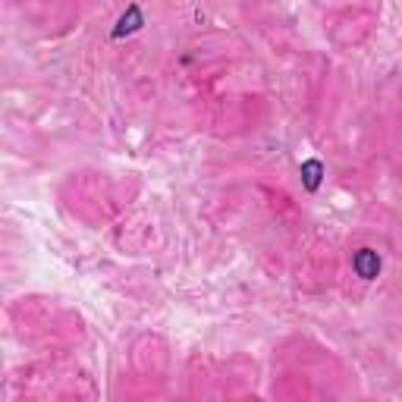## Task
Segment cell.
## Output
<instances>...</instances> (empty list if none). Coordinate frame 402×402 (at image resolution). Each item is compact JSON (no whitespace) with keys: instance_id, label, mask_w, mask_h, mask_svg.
<instances>
[{"instance_id":"1","label":"cell","mask_w":402,"mask_h":402,"mask_svg":"<svg viewBox=\"0 0 402 402\" xmlns=\"http://www.w3.org/2000/svg\"><path fill=\"white\" fill-rule=\"evenodd\" d=\"M352 268H355V274L362 280H374L380 274V255L374 248H358L355 258H352Z\"/></svg>"},{"instance_id":"3","label":"cell","mask_w":402,"mask_h":402,"mask_svg":"<svg viewBox=\"0 0 402 402\" xmlns=\"http://www.w3.org/2000/svg\"><path fill=\"white\" fill-rule=\"evenodd\" d=\"M320 179H324V164H320V161H305V164H302V182H305V189L308 192H318L320 189Z\"/></svg>"},{"instance_id":"2","label":"cell","mask_w":402,"mask_h":402,"mask_svg":"<svg viewBox=\"0 0 402 402\" xmlns=\"http://www.w3.org/2000/svg\"><path fill=\"white\" fill-rule=\"evenodd\" d=\"M142 23H145V16H142V10H139V3H132V7H129V10H126V13L119 16V23H117V29H113V38L132 35V32H139V29H142Z\"/></svg>"}]
</instances>
